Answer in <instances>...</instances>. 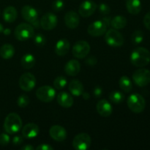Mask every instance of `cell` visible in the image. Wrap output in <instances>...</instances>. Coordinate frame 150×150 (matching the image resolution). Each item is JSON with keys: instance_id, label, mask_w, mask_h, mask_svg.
Here are the masks:
<instances>
[{"instance_id": "cell-35", "label": "cell", "mask_w": 150, "mask_h": 150, "mask_svg": "<svg viewBox=\"0 0 150 150\" xmlns=\"http://www.w3.org/2000/svg\"><path fill=\"white\" fill-rule=\"evenodd\" d=\"M64 4L62 0H55L52 4V8L54 11L59 12L64 8Z\"/></svg>"}, {"instance_id": "cell-45", "label": "cell", "mask_w": 150, "mask_h": 150, "mask_svg": "<svg viewBox=\"0 0 150 150\" xmlns=\"http://www.w3.org/2000/svg\"><path fill=\"white\" fill-rule=\"evenodd\" d=\"M2 32L5 35H9L10 33H11V30H10V29H4V30H3Z\"/></svg>"}, {"instance_id": "cell-5", "label": "cell", "mask_w": 150, "mask_h": 150, "mask_svg": "<svg viewBox=\"0 0 150 150\" xmlns=\"http://www.w3.org/2000/svg\"><path fill=\"white\" fill-rule=\"evenodd\" d=\"M21 16L27 23H30L33 27L39 28L40 21H38V13L36 9L29 5H25L21 9Z\"/></svg>"}, {"instance_id": "cell-40", "label": "cell", "mask_w": 150, "mask_h": 150, "mask_svg": "<svg viewBox=\"0 0 150 150\" xmlns=\"http://www.w3.org/2000/svg\"><path fill=\"white\" fill-rule=\"evenodd\" d=\"M37 150H53L54 147L48 144H41L36 147Z\"/></svg>"}, {"instance_id": "cell-42", "label": "cell", "mask_w": 150, "mask_h": 150, "mask_svg": "<svg viewBox=\"0 0 150 150\" xmlns=\"http://www.w3.org/2000/svg\"><path fill=\"white\" fill-rule=\"evenodd\" d=\"M103 21L104 22V23L106 24V26H109L110 25H111V17H109V16H104V17L103 18Z\"/></svg>"}, {"instance_id": "cell-28", "label": "cell", "mask_w": 150, "mask_h": 150, "mask_svg": "<svg viewBox=\"0 0 150 150\" xmlns=\"http://www.w3.org/2000/svg\"><path fill=\"white\" fill-rule=\"evenodd\" d=\"M119 85L122 90L127 93L130 92L133 89V83H132L131 80L130 78L126 76H123L120 78L119 81Z\"/></svg>"}, {"instance_id": "cell-3", "label": "cell", "mask_w": 150, "mask_h": 150, "mask_svg": "<svg viewBox=\"0 0 150 150\" xmlns=\"http://www.w3.org/2000/svg\"><path fill=\"white\" fill-rule=\"evenodd\" d=\"M127 105L132 112L140 114L144 111L146 107V100L140 94L134 93L128 97Z\"/></svg>"}, {"instance_id": "cell-38", "label": "cell", "mask_w": 150, "mask_h": 150, "mask_svg": "<svg viewBox=\"0 0 150 150\" xmlns=\"http://www.w3.org/2000/svg\"><path fill=\"white\" fill-rule=\"evenodd\" d=\"M23 142V136H16L13 139V144L15 146H18Z\"/></svg>"}, {"instance_id": "cell-24", "label": "cell", "mask_w": 150, "mask_h": 150, "mask_svg": "<svg viewBox=\"0 0 150 150\" xmlns=\"http://www.w3.org/2000/svg\"><path fill=\"white\" fill-rule=\"evenodd\" d=\"M17 10L13 6L7 7L3 11V18L7 23H13L17 18Z\"/></svg>"}, {"instance_id": "cell-12", "label": "cell", "mask_w": 150, "mask_h": 150, "mask_svg": "<svg viewBox=\"0 0 150 150\" xmlns=\"http://www.w3.org/2000/svg\"><path fill=\"white\" fill-rule=\"evenodd\" d=\"M40 23V26L44 30H52V29H55L56 26H57L58 18L54 13H47L42 16Z\"/></svg>"}, {"instance_id": "cell-19", "label": "cell", "mask_w": 150, "mask_h": 150, "mask_svg": "<svg viewBox=\"0 0 150 150\" xmlns=\"http://www.w3.org/2000/svg\"><path fill=\"white\" fill-rule=\"evenodd\" d=\"M81 64L76 59H71L64 65V72L69 76H76L80 73Z\"/></svg>"}, {"instance_id": "cell-36", "label": "cell", "mask_w": 150, "mask_h": 150, "mask_svg": "<svg viewBox=\"0 0 150 150\" xmlns=\"http://www.w3.org/2000/svg\"><path fill=\"white\" fill-rule=\"evenodd\" d=\"M10 136L8 134L3 133L0 134V145L2 146H6L10 143Z\"/></svg>"}, {"instance_id": "cell-33", "label": "cell", "mask_w": 150, "mask_h": 150, "mask_svg": "<svg viewBox=\"0 0 150 150\" xmlns=\"http://www.w3.org/2000/svg\"><path fill=\"white\" fill-rule=\"evenodd\" d=\"M34 42L38 47H42L46 42V39L45 36L42 34H37L34 35Z\"/></svg>"}, {"instance_id": "cell-14", "label": "cell", "mask_w": 150, "mask_h": 150, "mask_svg": "<svg viewBox=\"0 0 150 150\" xmlns=\"http://www.w3.org/2000/svg\"><path fill=\"white\" fill-rule=\"evenodd\" d=\"M97 5L95 1L92 0H86L80 4L79 8V14L83 18L90 17L96 11Z\"/></svg>"}, {"instance_id": "cell-22", "label": "cell", "mask_w": 150, "mask_h": 150, "mask_svg": "<svg viewBox=\"0 0 150 150\" xmlns=\"http://www.w3.org/2000/svg\"><path fill=\"white\" fill-rule=\"evenodd\" d=\"M68 89L70 93L76 97L81 96L82 93L84 92L83 83L78 79H73L70 81L69 83Z\"/></svg>"}, {"instance_id": "cell-18", "label": "cell", "mask_w": 150, "mask_h": 150, "mask_svg": "<svg viewBox=\"0 0 150 150\" xmlns=\"http://www.w3.org/2000/svg\"><path fill=\"white\" fill-rule=\"evenodd\" d=\"M65 25L69 29H74L79 26L80 23L79 14L75 11H69L65 14L64 18Z\"/></svg>"}, {"instance_id": "cell-46", "label": "cell", "mask_w": 150, "mask_h": 150, "mask_svg": "<svg viewBox=\"0 0 150 150\" xmlns=\"http://www.w3.org/2000/svg\"><path fill=\"white\" fill-rule=\"evenodd\" d=\"M3 30H4V27H3V26L1 23H0V33H1V32H2Z\"/></svg>"}, {"instance_id": "cell-25", "label": "cell", "mask_w": 150, "mask_h": 150, "mask_svg": "<svg viewBox=\"0 0 150 150\" xmlns=\"http://www.w3.org/2000/svg\"><path fill=\"white\" fill-rule=\"evenodd\" d=\"M15 48L11 44H4L0 48V57L4 59H10L14 56Z\"/></svg>"}, {"instance_id": "cell-11", "label": "cell", "mask_w": 150, "mask_h": 150, "mask_svg": "<svg viewBox=\"0 0 150 150\" xmlns=\"http://www.w3.org/2000/svg\"><path fill=\"white\" fill-rule=\"evenodd\" d=\"M19 86L24 92H30L36 85V78L31 73H25L19 79Z\"/></svg>"}, {"instance_id": "cell-9", "label": "cell", "mask_w": 150, "mask_h": 150, "mask_svg": "<svg viewBox=\"0 0 150 150\" xmlns=\"http://www.w3.org/2000/svg\"><path fill=\"white\" fill-rule=\"evenodd\" d=\"M133 80L140 87L146 86L150 83V70L145 68H139L133 74Z\"/></svg>"}, {"instance_id": "cell-4", "label": "cell", "mask_w": 150, "mask_h": 150, "mask_svg": "<svg viewBox=\"0 0 150 150\" xmlns=\"http://www.w3.org/2000/svg\"><path fill=\"white\" fill-rule=\"evenodd\" d=\"M35 35L34 27L29 23H21L16 26L14 31V36L18 40L26 41L33 38Z\"/></svg>"}, {"instance_id": "cell-43", "label": "cell", "mask_w": 150, "mask_h": 150, "mask_svg": "<svg viewBox=\"0 0 150 150\" xmlns=\"http://www.w3.org/2000/svg\"><path fill=\"white\" fill-rule=\"evenodd\" d=\"M21 150H34L35 149V147L30 144H26V145H24V146H22V147L21 148Z\"/></svg>"}, {"instance_id": "cell-39", "label": "cell", "mask_w": 150, "mask_h": 150, "mask_svg": "<svg viewBox=\"0 0 150 150\" xmlns=\"http://www.w3.org/2000/svg\"><path fill=\"white\" fill-rule=\"evenodd\" d=\"M144 24L148 30H150V12L145 15L144 18Z\"/></svg>"}, {"instance_id": "cell-13", "label": "cell", "mask_w": 150, "mask_h": 150, "mask_svg": "<svg viewBox=\"0 0 150 150\" xmlns=\"http://www.w3.org/2000/svg\"><path fill=\"white\" fill-rule=\"evenodd\" d=\"M108 26L102 20L95 21L89 25L87 32L92 37H100L103 35L107 31Z\"/></svg>"}, {"instance_id": "cell-37", "label": "cell", "mask_w": 150, "mask_h": 150, "mask_svg": "<svg viewBox=\"0 0 150 150\" xmlns=\"http://www.w3.org/2000/svg\"><path fill=\"white\" fill-rule=\"evenodd\" d=\"M97 62H98V60H97L96 57L95 56H90V57L86 58L85 63L89 66H94L95 64H97Z\"/></svg>"}, {"instance_id": "cell-15", "label": "cell", "mask_w": 150, "mask_h": 150, "mask_svg": "<svg viewBox=\"0 0 150 150\" xmlns=\"http://www.w3.org/2000/svg\"><path fill=\"white\" fill-rule=\"evenodd\" d=\"M49 135L53 140L56 142H61L67 139V131L62 126L53 125L49 129Z\"/></svg>"}, {"instance_id": "cell-29", "label": "cell", "mask_w": 150, "mask_h": 150, "mask_svg": "<svg viewBox=\"0 0 150 150\" xmlns=\"http://www.w3.org/2000/svg\"><path fill=\"white\" fill-rule=\"evenodd\" d=\"M109 99L113 103L120 104L125 100V95L120 91H113L110 93Z\"/></svg>"}, {"instance_id": "cell-30", "label": "cell", "mask_w": 150, "mask_h": 150, "mask_svg": "<svg viewBox=\"0 0 150 150\" xmlns=\"http://www.w3.org/2000/svg\"><path fill=\"white\" fill-rule=\"evenodd\" d=\"M67 84V79L64 76H58L54 81V86L57 89L61 90Z\"/></svg>"}, {"instance_id": "cell-16", "label": "cell", "mask_w": 150, "mask_h": 150, "mask_svg": "<svg viewBox=\"0 0 150 150\" xmlns=\"http://www.w3.org/2000/svg\"><path fill=\"white\" fill-rule=\"evenodd\" d=\"M96 109L98 114L103 117H110L112 114L113 108L111 104L107 100L102 99L97 103Z\"/></svg>"}, {"instance_id": "cell-21", "label": "cell", "mask_w": 150, "mask_h": 150, "mask_svg": "<svg viewBox=\"0 0 150 150\" xmlns=\"http://www.w3.org/2000/svg\"><path fill=\"white\" fill-rule=\"evenodd\" d=\"M70 44L68 40L66 38H62L57 41L55 45V53L59 57H64L68 53L70 50Z\"/></svg>"}, {"instance_id": "cell-31", "label": "cell", "mask_w": 150, "mask_h": 150, "mask_svg": "<svg viewBox=\"0 0 150 150\" xmlns=\"http://www.w3.org/2000/svg\"><path fill=\"white\" fill-rule=\"evenodd\" d=\"M132 42L135 45L142 43L144 40V32L141 30H136L131 36Z\"/></svg>"}, {"instance_id": "cell-23", "label": "cell", "mask_w": 150, "mask_h": 150, "mask_svg": "<svg viewBox=\"0 0 150 150\" xmlns=\"http://www.w3.org/2000/svg\"><path fill=\"white\" fill-rule=\"evenodd\" d=\"M126 8L127 12L131 15H138L142 10V2L140 0H127Z\"/></svg>"}, {"instance_id": "cell-17", "label": "cell", "mask_w": 150, "mask_h": 150, "mask_svg": "<svg viewBox=\"0 0 150 150\" xmlns=\"http://www.w3.org/2000/svg\"><path fill=\"white\" fill-rule=\"evenodd\" d=\"M40 133V127L35 123H28L23 126L21 130L22 136L27 139H32L38 136Z\"/></svg>"}, {"instance_id": "cell-41", "label": "cell", "mask_w": 150, "mask_h": 150, "mask_svg": "<svg viewBox=\"0 0 150 150\" xmlns=\"http://www.w3.org/2000/svg\"><path fill=\"white\" fill-rule=\"evenodd\" d=\"M93 94H94V96H95V98H100V97L103 94L102 88L99 86H97L94 89Z\"/></svg>"}, {"instance_id": "cell-1", "label": "cell", "mask_w": 150, "mask_h": 150, "mask_svg": "<svg viewBox=\"0 0 150 150\" xmlns=\"http://www.w3.org/2000/svg\"><path fill=\"white\" fill-rule=\"evenodd\" d=\"M130 62L137 67H144L149 64L150 52L144 47H138L132 51L130 54Z\"/></svg>"}, {"instance_id": "cell-2", "label": "cell", "mask_w": 150, "mask_h": 150, "mask_svg": "<svg viewBox=\"0 0 150 150\" xmlns=\"http://www.w3.org/2000/svg\"><path fill=\"white\" fill-rule=\"evenodd\" d=\"M22 128V120L16 113H10L6 117L4 122V129L8 134L18 133Z\"/></svg>"}, {"instance_id": "cell-7", "label": "cell", "mask_w": 150, "mask_h": 150, "mask_svg": "<svg viewBox=\"0 0 150 150\" xmlns=\"http://www.w3.org/2000/svg\"><path fill=\"white\" fill-rule=\"evenodd\" d=\"M36 97L39 100L43 103H50L55 98V89L48 85L38 88L36 91Z\"/></svg>"}, {"instance_id": "cell-6", "label": "cell", "mask_w": 150, "mask_h": 150, "mask_svg": "<svg viewBox=\"0 0 150 150\" xmlns=\"http://www.w3.org/2000/svg\"><path fill=\"white\" fill-rule=\"evenodd\" d=\"M105 41L111 47H120L124 44L125 39L123 35L117 29H110L105 32Z\"/></svg>"}, {"instance_id": "cell-32", "label": "cell", "mask_w": 150, "mask_h": 150, "mask_svg": "<svg viewBox=\"0 0 150 150\" xmlns=\"http://www.w3.org/2000/svg\"><path fill=\"white\" fill-rule=\"evenodd\" d=\"M29 98L26 95H21L17 99V104L20 108H26L29 104Z\"/></svg>"}, {"instance_id": "cell-26", "label": "cell", "mask_w": 150, "mask_h": 150, "mask_svg": "<svg viewBox=\"0 0 150 150\" xmlns=\"http://www.w3.org/2000/svg\"><path fill=\"white\" fill-rule=\"evenodd\" d=\"M127 24V20L123 16H117L113 18L111 21V26L113 29H124Z\"/></svg>"}, {"instance_id": "cell-34", "label": "cell", "mask_w": 150, "mask_h": 150, "mask_svg": "<svg viewBox=\"0 0 150 150\" xmlns=\"http://www.w3.org/2000/svg\"><path fill=\"white\" fill-rule=\"evenodd\" d=\"M99 11L103 16H108L111 13V8L105 3H101L99 5Z\"/></svg>"}, {"instance_id": "cell-20", "label": "cell", "mask_w": 150, "mask_h": 150, "mask_svg": "<svg viewBox=\"0 0 150 150\" xmlns=\"http://www.w3.org/2000/svg\"><path fill=\"white\" fill-rule=\"evenodd\" d=\"M57 103L63 108H70L73 105L74 100L73 96L66 92H61L57 95Z\"/></svg>"}, {"instance_id": "cell-10", "label": "cell", "mask_w": 150, "mask_h": 150, "mask_svg": "<svg viewBox=\"0 0 150 150\" xmlns=\"http://www.w3.org/2000/svg\"><path fill=\"white\" fill-rule=\"evenodd\" d=\"M90 45L85 40H79L73 45V55L77 59H83L88 56L90 52Z\"/></svg>"}, {"instance_id": "cell-27", "label": "cell", "mask_w": 150, "mask_h": 150, "mask_svg": "<svg viewBox=\"0 0 150 150\" xmlns=\"http://www.w3.org/2000/svg\"><path fill=\"white\" fill-rule=\"evenodd\" d=\"M21 64L23 68L26 70L32 68L35 64V57L32 54H24L21 59Z\"/></svg>"}, {"instance_id": "cell-8", "label": "cell", "mask_w": 150, "mask_h": 150, "mask_svg": "<svg viewBox=\"0 0 150 150\" xmlns=\"http://www.w3.org/2000/svg\"><path fill=\"white\" fill-rule=\"evenodd\" d=\"M92 144L90 136L86 133H81L76 135L73 140V146L77 150H86L89 149Z\"/></svg>"}, {"instance_id": "cell-44", "label": "cell", "mask_w": 150, "mask_h": 150, "mask_svg": "<svg viewBox=\"0 0 150 150\" xmlns=\"http://www.w3.org/2000/svg\"><path fill=\"white\" fill-rule=\"evenodd\" d=\"M81 95L84 100H89V98H90V95H89V92H83V93H82Z\"/></svg>"}]
</instances>
